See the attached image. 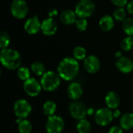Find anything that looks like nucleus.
I'll list each match as a JSON object with an SVG mask.
<instances>
[{
    "label": "nucleus",
    "mask_w": 133,
    "mask_h": 133,
    "mask_svg": "<svg viewBox=\"0 0 133 133\" xmlns=\"http://www.w3.org/2000/svg\"><path fill=\"white\" fill-rule=\"evenodd\" d=\"M126 6H127V11L130 14H133V0L130 1Z\"/></svg>",
    "instance_id": "nucleus-33"
},
{
    "label": "nucleus",
    "mask_w": 133,
    "mask_h": 133,
    "mask_svg": "<svg viewBox=\"0 0 133 133\" xmlns=\"http://www.w3.org/2000/svg\"><path fill=\"white\" fill-rule=\"evenodd\" d=\"M112 3L118 8H124L128 5V0H111Z\"/></svg>",
    "instance_id": "nucleus-31"
},
{
    "label": "nucleus",
    "mask_w": 133,
    "mask_h": 133,
    "mask_svg": "<svg viewBox=\"0 0 133 133\" xmlns=\"http://www.w3.org/2000/svg\"><path fill=\"white\" fill-rule=\"evenodd\" d=\"M14 113L19 118H26L29 116V115L31 112L32 108L31 105L27 102L26 100L20 99L18 100L15 104L13 107Z\"/></svg>",
    "instance_id": "nucleus-7"
},
{
    "label": "nucleus",
    "mask_w": 133,
    "mask_h": 133,
    "mask_svg": "<svg viewBox=\"0 0 133 133\" xmlns=\"http://www.w3.org/2000/svg\"><path fill=\"white\" fill-rule=\"evenodd\" d=\"M69 112L71 115L76 118V119H83L87 114V110L85 107V105L79 101H75L72 102L69 105Z\"/></svg>",
    "instance_id": "nucleus-10"
},
{
    "label": "nucleus",
    "mask_w": 133,
    "mask_h": 133,
    "mask_svg": "<svg viewBox=\"0 0 133 133\" xmlns=\"http://www.w3.org/2000/svg\"><path fill=\"white\" fill-rule=\"evenodd\" d=\"M56 108H57L56 104L54 101H48L43 105V111H44V113L47 116L50 117V116L54 115V114L56 111Z\"/></svg>",
    "instance_id": "nucleus-21"
},
{
    "label": "nucleus",
    "mask_w": 133,
    "mask_h": 133,
    "mask_svg": "<svg viewBox=\"0 0 133 133\" xmlns=\"http://www.w3.org/2000/svg\"><path fill=\"white\" fill-rule=\"evenodd\" d=\"M95 4L91 0H80L76 5L75 12L79 18L91 16L95 11Z\"/></svg>",
    "instance_id": "nucleus-4"
},
{
    "label": "nucleus",
    "mask_w": 133,
    "mask_h": 133,
    "mask_svg": "<svg viewBox=\"0 0 133 133\" xmlns=\"http://www.w3.org/2000/svg\"><path fill=\"white\" fill-rule=\"evenodd\" d=\"M58 29L56 21L53 18H47L41 23V31L46 36L54 35Z\"/></svg>",
    "instance_id": "nucleus-12"
},
{
    "label": "nucleus",
    "mask_w": 133,
    "mask_h": 133,
    "mask_svg": "<svg viewBox=\"0 0 133 133\" xmlns=\"http://www.w3.org/2000/svg\"><path fill=\"white\" fill-rule=\"evenodd\" d=\"M31 70L32 72L37 75V76H43L46 72H45V67L43 63L41 62H34V63L31 64Z\"/></svg>",
    "instance_id": "nucleus-22"
},
{
    "label": "nucleus",
    "mask_w": 133,
    "mask_h": 133,
    "mask_svg": "<svg viewBox=\"0 0 133 133\" xmlns=\"http://www.w3.org/2000/svg\"><path fill=\"white\" fill-rule=\"evenodd\" d=\"M83 66L87 72L96 73L101 68V62L97 57L94 55H89L84 59Z\"/></svg>",
    "instance_id": "nucleus-11"
},
{
    "label": "nucleus",
    "mask_w": 133,
    "mask_h": 133,
    "mask_svg": "<svg viewBox=\"0 0 133 133\" xmlns=\"http://www.w3.org/2000/svg\"><path fill=\"white\" fill-rule=\"evenodd\" d=\"M118 69L123 73H129L133 70V62L128 57H121L116 62Z\"/></svg>",
    "instance_id": "nucleus-14"
},
{
    "label": "nucleus",
    "mask_w": 133,
    "mask_h": 133,
    "mask_svg": "<svg viewBox=\"0 0 133 133\" xmlns=\"http://www.w3.org/2000/svg\"><path fill=\"white\" fill-rule=\"evenodd\" d=\"M41 84L34 78H30L23 83V90L26 94L30 97L37 96L41 90Z\"/></svg>",
    "instance_id": "nucleus-9"
},
{
    "label": "nucleus",
    "mask_w": 133,
    "mask_h": 133,
    "mask_svg": "<svg viewBox=\"0 0 133 133\" xmlns=\"http://www.w3.org/2000/svg\"><path fill=\"white\" fill-rule=\"evenodd\" d=\"M17 76L18 77L21 79V80H27L28 79H30V72L28 68L26 67H20L19 68L18 71H17Z\"/></svg>",
    "instance_id": "nucleus-28"
},
{
    "label": "nucleus",
    "mask_w": 133,
    "mask_h": 133,
    "mask_svg": "<svg viewBox=\"0 0 133 133\" xmlns=\"http://www.w3.org/2000/svg\"><path fill=\"white\" fill-rule=\"evenodd\" d=\"M76 28L79 30V31H84L86 30V29L87 28L88 26V23L87 20L85 18H78L75 23Z\"/></svg>",
    "instance_id": "nucleus-30"
},
{
    "label": "nucleus",
    "mask_w": 133,
    "mask_h": 133,
    "mask_svg": "<svg viewBox=\"0 0 133 133\" xmlns=\"http://www.w3.org/2000/svg\"><path fill=\"white\" fill-rule=\"evenodd\" d=\"M121 127L123 129L129 130L133 128V113L125 114L120 121Z\"/></svg>",
    "instance_id": "nucleus-19"
},
{
    "label": "nucleus",
    "mask_w": 133,
    "mask_h": 133,
    "mask_svg": "<svg viewBox=\"0 0 133 133\" xmlns=\"http://www.w3.org/2000/svg\"><path fill=\"white\" fill-rule=\"evenodd\" d=\"M113 16L116 20L124 21L126 19V11L124 8H118L115 10Z\"/></svg>",
    "instance_id": "nucleus-29"
},
{
    "label": "nucleus",
    "mask_w": 133,
    "mask_h": 133,
    "mask_svg": "<svg viewBox=\"0 0 133 133\" xmlns=\"http://www.w3.org/2000/svg\"><path fill=\"white\" fill-rule=\"evenodd\" d=\"M79 65L77 60L74 58H65L58 65V74L66 81L73 79L78 74Z\"/></svg>",
    "instance_id": "nucleus-1"
},
{
    "label": "nucleus",
    "mask_w": 133,
    "mask_h": 133,
    "mask_svg": "<svg viewBox=\"0 0 133 133\" xmlns=\"http://www.w3.org/2000/svg\"><path fill=\"white\" fill-rule=\"evenodd\" d=\"M73 57L76 60H83L87 58V51L84 48L78 46L73 49Z\"/></svg>",
    "instance_id": "nucleus-24"
},
{
    "label": "nucleus",
    "mask_w": 133,
    "mask_h": 133,
    "mask_svg": "<svg viewBox=\"0 0 133 133\" xmlns=\"http://www.w3.org/2000/svg\"><path fill=\"white\" fill-rule=\"evenodd\" d=\"M9 42H10V37H9V34L5 31L2 30L0 32V48H1V49L7 48V47L9 44Z\"/></svg>",
    "instance_id": "nucleus-26"
},
{
    "label": "nucleus",
    "mask_w": 133,
    "mask_h": 133,
    "mask_svg": "<svg viewBox=\"0 0 133 133\" xmlns=\"http://www.w3.org/2000/svg\"><path fill=\"white\" fill-rule=\"evenodd\" d=\"M0 60L2 65L8 69H16L21 65V56L19 53L12 48L2 49Z\"/></svg>",
    "instance_id": "nucleus-2"
},
{
    "label": "nucleus",
    "mask_w": 133,
    "mask_h": 133,
    "mask_svg": "<svg viewBox=\"0 0 133 133\" xmlns=\"http://www.w3.org/2000/svg\"><path fill=\"white\" fill-rule=\"evenodd\" d=\"M10 12L16 19H23L28 13L27 3L23 0H14L11 3Z\"/></svg>",
    "instance_id": "nucleus-5"
},
{
    "label": "nucleus",
    "mask_w": 133,
    "mask_h": 133,
    "mask_svg": "<svg viewBox=\"0 0 133 133\" xmlns=\"http://www.w3.org/2000/svg\"><path fill=\"white\" fill-rule=\"evenodd\" d=\"M114 19L110 15H104L99 21V26L104 31H109L114 27Z\"/></svg>",
    "instance_id": "nucleus-18"
},
{
    "label": "nucleus",
    "mask_w": 133,
    "mask_h": 133,
    "mask_svg": "<svg viewBox=\"0 0 133 133\" xmlns=\"http://www.w3.org/2000/svg\"><path fill=\"white\" fill-rule=\"evenodd\" d=\"M57 14H58V10L55 9H52L48 12V16L50 18H53L54 16H57Z\"/></svg>",
    "instance_id": "nucleus-34"
},
{
    "label": "nucleus",
    "mask_w": 133,
    "mask_h": 133,
    "mask_svg": "<svg viewBox=\"0 0 133 133\" xmlns=\"http://www.w3.org/2000/svg\"><path fill=\"white\" fill-rule=\"evenodd\" d=\"M122 28L129 37H133V18H126L122 23Z\"/></svg>",
    "instance_id": "nucleus-23"
},
{
    "label": "nucleus",
    "mask_w": 133,
    "mask_h": 133,
    "mask_svg": "<svg viewBox=\"0 0 133 133\" xmlns=\"http://www.w3.org/2000/svg\"><path fill=\"white\" fill-rule=\"evenodd\" d=\"M67 94L70 99L72 100H78L81 97L83 94V88L82 86L78 83H72L69 85L67 89Z\"/></svg>",
    "instance_id": "nucleus-15"
},
{
    "label": "nucleus",
    "mask_w": 133,
    "mask_h": 133,
    "mask_svg": "<svg viewBox=\"0 0 133 133\" xmlns=\"http://www.w3.org/2000/svg\"><path fill=\"white\" fill-rule=\"evenodd\" d=\"M113 117L114 114L108 108H101L95 113V121L101 126H105L110 124L113 119Z\"/></svg>",
    "instance_id": "nucleus-8"
},
{
    "label": "nucleus",
    "mask_w": 133,
    "mask_h": 133,
    "mask_svg": "<svg viewBox=\"0 0 133 133\" xmlns=\"http://www.w3.org/2000/svg\"><path fill=\"white\" fill-rule=\"evenodd\" d=\"M113 114H114V116H115V117H118V116L120 115V111H118V110H116V111H115V113H113Z\"/></svg>",
    "instance_id": "nucleus-36"
},
{
    "label": "nucleus",
    "mask_w": 133,
    "mask_h": 133,
    "mask_svg": "<svg viewBox=\"0 0 133 133\" xmlns=\"http://www.w3.org/2000/svg\"><path fill=\"white\" fill-rule=\"evenodd\" d=\"M76 129L79 133H90L91 125L86 119H81L76 125Z\"/></svg>",
    "instance_id": "nucleus-20"
},
{
    "label": "nucleus",
    "mask_w": 133,
    "mask_h": 133,
    "mask_svg": "<svg viewBox=\"0 0 133 133\" xmlns=\"http://www.w3.org/2000/svg\"><path fill=\"white\" fill-rule=\"evenodd\" d=\"M65 127L64 120L58 116L52 115L48 117L46 123V130L48 133H61Z\"/></svg>",
    "instance_id": "nucleus-6"
},
{
    "label": "nucleus",
    "mask_w": 133,
    "mask_h": 133,
    "mask_svg": "<svg viewBox=\"0 0 133 133\" xmlns=\"http://www.w3.org/2000/svg\"><path fill=\"white\" fill-rule=\"evenodd\" d=\"M60 76L53 71L46 72L41 79V84L46 91H54L60 85Z\"/></svg>",
    "instance_id": "nucleus-3"
},
{
    "label": "nucleus",
    "mask_w": 133,
    "mask_h": 133,
    "mask_svg": "<svg viewBox=\"0 0 133 133\" xmlns=\"http://www.w3.org/2000/svg\"><path fill=\"white\" fill-rule=\"evenodd\" d=\"M115 56L117 57V58H121V57H122V53L121 52H119V51H118V52H116V54H115Z\"/></svg>",
    "instance_id": "nucleus-37"
},
{
    "label": "nucleus",
    "mask_w": 133,
    "mask_h": 133,
    "mask_svg": "<svg viewBox=\"0 0 133 133\" xmlns=\"http://www.w3.org/2000/svg\"><path fill=\"white\" fill-rule=\"evenodd\" d=\"M105 102L108 108L116 109L120 104V97L115 92H109L105 97Z\"/></svg>",
    "instance_id": "nucleus-17"
},
{
    "label": "nucleus",
    "mask_w": 133,
    "mask_h": 133,
    "mask_svg": "<svg viewBox=\"0 0 133 133\" xmlns=\"http://www.w3.org/2000/svg\"><path fill=\"white\" fill-rule=\"evenodd\" d=\"M76 14L71 9H65L60 14V20L65 25H72L76 21Z\"/></svg>",
    "instance_id": "nucleus-16"
},
{
    "label": "nucleus",
    "mask_w": 133,
    "mask_h": 133,
    "mask_svg": "<svg viewBox=\"0 0 133 133\" xmlns=\"http://www.w3.org/2000/svg\"><path fill=\"white\" fill-rule=\"evenodd\" d=\"M108 133H123V129L119 126H113L109 129Z\"/></svg>",
    "instance_id": "nucleus-32"
},
{
    "label": "nucleus",
    "mask_w": 133,
    "mask_h": 133,
    "mask_svg": "<svg viewBox=\"0 0 133 133\" xmlns=\"http://www.w3.org/2000/svg\"><path fill=\"white\" fill-rule=\"evenodd\" d=\"M41 29V23L37 16L29 18L24 24V30L30 34H35Z\"/></svg>",
    "instance_id": "nucleus-13"
},
{
    "label": "nucleus",
    "mask_w": 133,
    "mask_h": 133,
    "mask_svg": "<svg viewBox=\"0 0 133 133\" xmlns=\"http://www.w3.org/2000/svg\"><path fill=\"white\" fill-rule=\"evenodd\" d=\"M18 129L19 133H30L32 131V125L29 121L24 119L19 123Z\"/></svg>",
    "instance_id": "nucleus-25"
},
{
    "label": "nucleus",
    "mask_w": 133,
    "mask_h": 133,
    "mask_svg": "<svg viewBox=\"0 0 133 133\" xmlns=\"http://www.w3.org/2000/svg\"><path fill=\"white\" fill-rule=\"evenodd\" d=\"M121 48L125 51H129L133 48V37H127L124 38L121 42Z\"/></svg>",
    "instance_id": "nucleus-27"
},
{
    "label": "nucleus",
    "mask_w": 133,
    "mask_h": 133,
    "mask_svg": "<svg viewBox=\"0 0 133 133\" xmlns=\"http://www.w3.org/2000/svg\"><path fill=\"white\" fill-rule=\"evenodd\" d=\"M87 114H88L89 115H93V114H94V109H93V108H89V109H87Z\"/></svg>",
    "instance_id": "nucleus-35"
}]
</instances>
